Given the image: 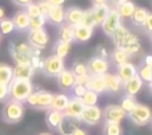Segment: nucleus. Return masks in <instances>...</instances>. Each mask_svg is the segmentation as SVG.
Instances as JSON below:
<instances>
[{
	"label": "nucleus",
	"mask_w": 152,
	"mask_h": 135,
	"mask_svg": "<svg viewBox=\"0 0 152 135\" xmlns=\"http://www.w3.org/2000/svg\"><path fill=\"white\" fill-rule=\"evenodd\" d=\"M39 135H52V134H51V133H40Z\"/></svg>",
	"instance_id": "57"
},
{
	"label": "nucleus",
	"mask_w": 152,
	"mask_h": 135,
	"mask_svg": "<svg viewBox=\"0 0 152 135\" xmlns=\"http://www.w3.org/2000/svg\"><path fill=\"white\" fill-rule=\"evenodd\" d=\"M58 40L63 43H68L72 44L74 43V27L68 26V24L63 23L59 26V32H58Z\"/></svg>",
	"instance_id": "30"
},
{
	"label": "nucleus",
	"mask_w": 152,
	"mask_h": 135,
	"mask_svg": "<svg viewBox=\"0 0 152 135\" xmlns=\"http://www.w3.org/2000/svg\"><path fill=\"white\" fill-rule=\"evenodd\" d=\"M115 74L118 75V78L121 80V83H124V82H127V80L132 79L134 76H136L137 68L134 63L128 62V63H126V64H121V66L116 67Z\"/></svg>",
	"instance_id": "15"
},
{
	"label": "nucleus",
	"mask_w": 152,
	"mask_h": 135,
	"mask_svg": "<svg viewBox=\"0 0 152 135\" xmlns=\"http://www.w3.org/2000/svg\"><path fill=\"white\" fill-rule=\"evenodd\" d=\"M72 135H88V131L84 130V128H81V127H79Z\"/></svg>",
	"instance_id": "53"
},
{
	"label": "nucleus",
	"mask_w": 152,
	"mask_h": 135,
	"mask_svg": "<svg viewBox=\"0 0 152 135\" xmlns=\"http://www.w3.org/2000/svg\"><path fill=\"white\" fill-rule=\"evenodd\" d=\"M13 79H23L31 80L35 75V70L31 66H15L12 67Z\"/></svg>",
	"instance_id": "28"
},
{
	"label": "nucleus",
	"mask_w": 152,
	"mask_h": 135,
	"mask_svg": "<svg viewBox=\"0 0 152 135\" xmlns=\"http://www.w3.org/2000/svg\"><path fill=\"white\" fill-rule=\"evenodd\" d=\"M148 13H150V11H148L147 8H144V7H136V8H135V11H134V13H132L131 18H129L132 26L142 27L143 23H144V20L147 19Z\"/></svg>",
	"instance_id": "32"
},
{
	"label": "nucleus",
	"mask_w": 152,
	"mask_h": 135,
	"mask_svg": "<svg viewBox=\"0 0 152 135\" xmlns=\"http://www.w3.org/2000/svg\"><path fill=\"white\" fill-rule=\"evenodd\" d=\"M131 34H132V32L129 31V29L127 28L124 24H121V26L119 27V28L116 29L115 32H113L112 36H111V39H112V43H113V45H115V48H123Z\"/></svg>",
	"instance_id": "18"
},
{
	"label": "nucleus",
	"mask_w": 152,
	"mask_h": 135,
	"mask_svg": "<svg viewBox=\"0 0 152 135\" xmlns=\"http://www.w3.org/2000/svg\"><path fill=\"white\" fill-rule=\"evenodd\" d=\"M89 80V75H81V76H76L75 78V84H80V86H87Z\"/></svg>",
	"instance_id": "49"
},
{
	"label": "nucleus",
	"mask_w": 152,
	"mask_h": 135,
	"mask_svg": "<svg viewBox=\"0 0 152 135\" xmlns=\"http://www.w3.org/2000/svg\"><path fill=\"white\" fill-rule=\"evenodd\" d=\"M87 74L89 76H103L107 72H110V62L107 59H102L97 56H92L89 60H87Z\"/></svg>",
	"instance_id": "6"
},
{
	"label": "nucleus",
	"mask_w": 152,
	"mask_h": 135,
	"mask_svg": "<svg viewBox=\"0 0 152 135\" xmlns=\"http://www.w3.org/2000/svg\"><path fill=\"white\" fill-rule=\"evenodd\" d=\"M123 48H124V51H126V52L129 55V58H131V59L134 58V56H136L137 54L142 51V43H140L139 36H137V35H135V34H131Z\"/></svg>",
	"instance_id": "21"
},
{
	"label": "nucleus",
	"mask_w": 152,
	"mask_h": 135,
	"mask_svg": "<svg viewBox=\"0 0 152 135\" xmlns=\"http://www.w3.org/2000/svg\"><path fill=\"white\" fill-rule=\"evenodd\" d=\"M24 111H26L24 103L8 99L3 106L1 119L3 122L8 123V125H16V123L21 122V119L24 118Z\"/></svg>",
	"instance_id": "2"
},
{
	"label": "nucleus",
	"mask_w": 152,
	"mask_h": 135,
	"mask_svg": "<svg viewBox=\"0 0 152 135\" xmlns=\"http://www.w3.org/2000/svg\"><path fill=\"white\" fill-rule=\"evenodd\" d=\"M47 24V20L43 15L37 16V18L29 19V26H28V31H37V29H43L44 26Z\"/></svg>",
	"instance_id": "40"
},
{
	"label": "nucleus",
	"mask_w": 152,
	"mask_h": 135,
	"mask_svg": "<svg viewBox=\"0 0 152 135\" xmlns=\"http://www.w3.org/2000/svg\"><path fill=\"white\" fill-rule=\"evenodd\" d=\"M15 31V27L11 19H3L0 21V35H10Z\"/></svg>",
	"instance_id": "43"
},
{
	"label": "nucleus",
	"mask_w": 152,
	"mask_h": 135,
	"mask_svg": "<svg viewBox=\"0 0 152 135\" xmlns=\"http://www.w3.org/2000/svg\"><path fill=\"white\" fill-rule=\"evenodd\" d=\"M12 79H13L12 67H11L10 64L0 63V84L8 86Z\"/></svg>",
	"instance_id": "34"
},
{
	"label": "nucleus",
	"mask_w": 152,
	"mask_h": 135,
	"mask_svg": "<svg viewBox=\"0 0 152 135\" xmlns=\"http://www.w3.org/2000/svg\"><path fill=\"white\" fill-rule=\"evenodd\" d=\"M24 12L28 15L29 19L37 18V16L42 15V13H40V10H39V5H37L36 1H31L29 4H27V5H26V10H24Z\"/></svg>",
	"instance_id": "42"
},
{
	"label": "nucleus",
	"mask_w": 152,
	"mask_h": 135,
	"mask_svg": "<svg viewBox=\"0 0 152 135\" xmlns=\"http://www.w3.org/2000/svg\"><path fill=\"white\" fill-rule=\"evenodd\" d=\"M142 63L144 64V66L152 68V55H144L143 59H142Z\"/></svg>",
	"instance_id": "50"
},
{
	"label": "nucleus",
	"mask_w": 152,
	"mask_h": 135,
	"mask_svg": "<svg viewBox=\"0 0 152 135\" xmlns=\"http://www.w3.org/2000/svg\"><path fill=\"white\" fill-rule=\"evenodd\" d=\"M131 60L129 55L124 51V48H113L112 51L110 52V58H108V62L110 64L115 67H119L121 64H126Z\"/></svg>",
	"instance_id": "19"
},
{
	"label": "nucleus",
	"mask_w": 152,
	"mask_h": 135,
	"mask_svg": "<svg viewBox=\"0 0 152 135\" xmlns=\"http://www.w3.org/2000/svg\"><path fill=\"white\" fill-rule=\"evenodd\" d=\"M80 127V120L79 119H72V118H66L64 117L61 125L56 131L59 135H72L77 128Z\"/></svg>",
	"instance_id": "23"
},
{
	"label": "nucleus",
	"mask_w": 152,
	"mask_h": 135,
	"mask_svg": "<svg viewBox=\"0 0 152 135\" xmlns=\"http://www.w3.org/2000/svg\"><path fill=\"white\" fill-rule=\"evenodd\" d=\"M11 1H12L13 4H16V5H20V7H26L27 4H29V3L32 1V0H11Z\"/></svg>",
	"instance_id": "52"
},
{
	"label": "nucleus",
	"mask_w": 152,
	"mask_h": 135,
	"mask_svg": "<svg viewBox=\"0 0 152 135\" xmlns=\"http://www.w3.org/2000/svg\"><path fill=\"white\" fill-rule=\"evenodd\" d=\"M68 101H69V96L64 92H60V94H53V98H52V102H51V107L50 110H55V111H60L63 112L66 110L67 104H68Z\"/></svg>",
	"instance_id": "29"
},
{
	"label": "nucleus",
	"mask_w": 152,
	"mask_h": 135,
	"mask_svg": "<svg viewBox=\"0 0 152 135\" xmlns=\"http://www.w3.org/2000/svg\"><path fill=\"white\" fill-rule=\"evenodd\" d=\"M11 20H12L13 27H15L16 31H19V32H26V31H28L29 18H28V15L24 12V10L18 11V12L13 15V18L11 19Z\"/></svg>",
	"instance_id": "26"
},
{
	"label": "nucleus",
	"mask_w": 152,
	"mask_h": 135,
	"mask_svg": "<svg viewBox=\"0 0 152 135\" xmlns=\"http://www.w3.org/2000/svg\"><path fill=\"white\" fill-rule=\"evenodd\" d=\"M69 51H71V44H68V43H63L56 40L52 45V55L58 56L60 59H66L68 56Z\"/></svg>",
	"instance_id": "33"
},
{
	"label": "nucleus",
	"mask_w": 152,
	"mask_h": 135,
	"mask_svg": "<svg viewBox=\"0 0 152 135\" xmlns=\"http://www.w3.org/2000/svg\"><path fill=\"white\" fill-rule=\"evenodd\" d=\"M64 68H66L64 59H60L55 55H50L42 60L40 71H42L44 75H47V76L56 78Z\"/></svg>",
	"instance_id": "5"
},
{
	"label": "nucleus",
	"mask_w": 152,
	"mask_h": 135,
	"mask_svg": "<svg viewBox=\"0 0 152 135\" xmlns=\"http://www.w3.org/2000/svg\"><path fill=\"white\" fill-rule=\"evenodd\" d=\"M137 104V101H136V96H131V95H123L121 98V102H120V109L123 110L126 114H129V112L134 110V107Z\"/></svg>",
	"instance_id": "36"
},
{
	"label": "nucleus",
	"mask_w": 152,
	"mask_h": 135,
	"mask_svg": "<svg viewBox=\"0 0 152 135\" xmlns=\"http://www.w3.org/2000/svg\"><path fill=\"white\" fill-rule=\"evenodd\" d=\"M52 98H53L52 92L37 88V90L32 91V94L27 98V101L24 103L34 110H44V111H47L51 107Z\"/></svg>",
	"instance_id": "3"
},
{
	"label": "nucleus",
	"mask_w": 152,
	"mask_h": 135,
	"mask_svg": "<svg viewBox=\"0 0 152 135\" xmlns=\"http://www.w3.org/2000/svg\"><path fill=\"white\" fill-rule=\"evenodd\" d=\"M103 135H123V127L120 123H104L102 128Z\"/></svg>",
	"instance_id": "37"
},
{
	"label": "nucleus",
	"mask_w": 152,
	"mask_h": 135,
	"mask_svg": "<svg viewBox=\"0 0 152 135\" xmlns=\"http://www.w3.org/2000/svg\"><path fill=\"white\" fill-rule=\"evenodd\" d=\"M10 99L8 96V86L5 84H0V102H7Z\"/></svg>",
	"instance_id": "48"
},
{
	"label": "nucleus",
	"mask_w": 152,
	"mask_h": 135,
	"mask_svg": "<svg viewBox=\"0 0 152 135\" xmlns=\"http://www.w3.org/2000/svg\"><path fill=\"white\" fill-rule=\"evenodd\" d=\"M3 19H5V12H4V10L0 7V21H1Z\"/></svg>",
	"instance_id": "56"
},
{
	"label": "nucleus",
	"mask_w": 152,
	"mask_h": 135,
	"mask_svg": "<svg viewBox=\"0 0 152 135\" xmlns=\"http://www.w3.org/2000/svg\"><path fill=\"white\" fill-rule=\"evenodd\" d=\"M92 13V18H94V21L96 24V27H100L103 24V21L105 20L107 15L110 13L111 5L108 4H100V5H94V7L89 8Z\"/></svg>",
	"instance_id": "17"
},
{
	"label": "nucleus",
	"mask_w": 152,
	"mask_h": 135,
	"mask_svg": "<svg viewBox=\"0 0 152 135\" xmlns=\"http://www.w3.org/2000/svg\"><path fill=\"white\" fill-rule=\"evenodd\" d=\"M84 109V104L81 102V99L74 98V96H69L68 104H67L66 110L63 111L64 117L66 118H72V119H79L81 111Z\"/></svg>",
	"instance_id": "11"
},
{
	"label": "nucleus",
	"mask_w": 152,
	"mask_h": 135,
	"mask_svg": "<svg viewBox=\"0 0 152 135\" xmlns=\"http://www.w3.org/2000/svg\"><path fill=\"white\" fill-rule=\"evenodd\" d=\"M83 26L86 27H89V28L95 29L96 28V24L94 21V18H92V13H91V10L87 8V10H83V18H81V23Z\"/></svg>",
	"instance_id": "41"
},
{
	"label": "nucleus",
	"mask_w": 152,
	"mask_h": 135,
	"mask_svg": "<svg viewBox=\"0 0 152 135\" xmlns=\"http://www.w3.org/2000/svg\"><path fill=\"white\" fill-rule=\"evenodd\" d=\"M94 56H97V58H102V59H107L110 58V51L104 47V45L99 44L96 45V50H95V55Z\"/></svg>",
	"instance_id": "45"
},
{
	"label": "nucleus",
	"mask_w": 152,
	"mask_h": 135,
	"mask_svg": "<svg viewBox=\"0 0 152 135\" xmlns=\"http://www.w3.org/2000/svg\"><path fill=\"white\" fill-rule=\"evenodd\" d=\"M37 5H39V10H40V13H42L43 16H47V13L50 12V10H51V5L48 4L45 0H37Z\"/></svg>",
	"instance_id": "47"
},
{
	"label": "nucleus",
	"mask_w": 152,
	"mask_h": 135,
	"mask_svg": "<svg viewBox=\"0 0 152 135\" xmlns=\"http://www.w3.org/2000/svg\"><path fill=\"white\" fill-rule=\"evenodd\" d=\"M64 5H58V7H51L50 12L45 16V20L51 26L59 27L64 23Z\"/></svg>",
	"instance_id": "16"
},
{
	"label": "nucleus",
	"mask_w": 152,
	"mask_h": 135,
	"mask_svg": "<svg viewBox=\"0 0 152 135\" xmlns=\"http://www.w3.org/2000/svg\"><path fill=\"white\" fill-rule=\"evenodd\" d=\"M69 70H71V72L74 74L75 78L81 76V75H87V66H86V63L81 60H75L74 63L71 64Z\"/></svg>",
	"instance_id": "39"
},
{
	"label": "nucleus",
	"mask_w": 152,
	"mask_h": 135,
	"mask_svg": "<svg viewBox=\"0 0 152 135\" xmlns=\"http://www.w3.org/2000/svg\"><path fill=\"white\" fill-rule=\"evenodd\" d=\"M102 115L104 123H120L127 117V114L120 109L119 104H107L102 110Z\"/></svg>",
	"instance_id": "9"
},
{
	"label": "nucleus",
	"mask_w": 152,
	"mask_h": 135,
	"mask_svg": "<svg viewBox=\"0 0 152 135\" xmlns=\"http://www.w3.org/2000/svg\"><path fill=\"white\" fill-rule=\"evenodd\" d=\"M56 82H58L59 88H60L61 91H64V92H67V91H71V88L74 87L75 76L69 68H64L63 71L56 76Z\"/></svg>",
	"instance_id": "12"
},
{
	"label": "nucleus",
	"mask_w": 152,
	"mask_h": 135,
	"mask_svg": "<svg viewBox=\"0 0 152 135\" xmlns=\"http://www.w3.org/2000/svg\"><path fill=\"white\" fill-rule=\"evenodd\" d=\"M150 39H151V42H152V34L150 35Z\"/></svg>",
	"instance_id": "59"
},
{
	"label": "nucleus",
	"mask_w": 152,
	"mask_h": 135,
	"mask_svg": "<svg viewBox=\"0 0 152 135\" xmlns=\"http://www.w3.org/2000/svg\"><path fill=\"white\" fill-rule=\"evenodd\" d=\"M150 125H151V126H152V118H151V122H150Z\"/></svg>",
	"instance_id": "60"
},
{
	"label": "nucleus",
	"mask_w": 152,
	"mask_h": 135,
	"mask_svg": "<svg viewBox=\"0 0 152 135\" xmlns=\"http://www.w3.org/2000/svg\"><path fill=\"white\" fill-rule=\"evenodd\" d=\"M136 68H137V74L136 75L140 78V80H142L143 83H145V84L152 83V68L144 66L142 62H140V64L136 67Z\"/></svg>",
	"instance_id": "35"
},
{
	"label": "nucleus",
	"mask_w": 152,
	"mask_h": 135,
	"mask_svg": "<svg viewBox=\"0 0 152 135\" xmlns=\"http://www.w3.org/2000/svg\"><path fill=\"white\" fill-rule=\"evenodd\" d=\"M34 90L35 86L32 84L31 80L12 79L11 83L8 84V96H10L11 101L24 103Z\"/></svg>",
	"instance_id": "1"
},
{
	"label": "nucleus",
	"mask_w": 152,
	"mask_h": 135,
	"mask_svg": "<svg viewBox=\"0 0 152 135\" xmlns=\"http://www.w3.org/2000/svg\"><path fill=\"white\" fill-rule=\"evenodd\" d=\"M94 35V29L86 27L83 24H77L74 27V42L75 43H87Z\"/></svg>",
	"instance_id": "20"
},
{
	"label": "nucleus",
	"mask_w": 152,
	"mask_h": 135,
	"mask_svg": "<svg viewBox=\"0 0 152 135\" xmlns=\"http://www.w3.org/2000/svg\"><path fill=\"white\" fill-rule=\"evenodd\" d=\"M143 84L144 83L140 80V78L137 76H134L132 79L127 80V82L123 83V87H121V90L124 91V95H131V96H136V94L139 92L140 90H142Z\"/></svg>",
	"instance_id": "25"
},
{
	"label": "nucleus",
	"mask_w": 152,
	"mask_h": 135,
	"mask_svg": "<svg viewBox=\"0 0 152 135\" xmlns=\"http://www.w3.org/2000/svg\"><path fill=\"white\" fill-rule=\"evenodd\" d=\"M27 43L31 45L32 48H36V50H43L50 43V35L43 29H37V31H28L27 35Z\"/></svg>",
	"instance_id": "8"
},
{
	"label": "nucleus",
	"mask_w": 152,
	"mask_h": 135,
	"mask_svg": "<svg viewBox=\"0 0 152 135\" xmlns=\"http://www.w3.org/2000/svg\"><path fill=\"white\" fill-rule=\"evenodd\" d=\"M123 0H108V4L111 5V7H115V5H118L119 3H121Z\"/></svg>",
	"instance_id": "55"
},
{
	"label": "nucleus",
	"mask_w": 152,
	"mask_h": 135,
	"mask_svg": "<svg viewBox=\"0 0 152 135\" xmlns=\"http://www.w3.org/2000/svg\"><path fill=\"white\" fill-rule=\"evenodd\" d=\"M142 28H143V31H144V34H147L148 36L152 34V12L148 13V16L144 20V23H143Z\"/></svg>",
	"instance_id": "46"
},
{
	"label": "nucleus",
	"mask_w": 152,
	"mask_h": 135,
	"mask_svg": "<svg viewBox=\"0 0 152 135\" xmlns=\"http://www.w3.org/2000/svg\"><path fill=\"white\" fill-rule=\"evenodd\" d=\"M87 90H91L94 92H96L97 95L105 92V84L103 76H89V80L87 83Z\"/></svg>",
	"instance_id": "31"
},
{
	"label": "nucleus",
	"mask_w": 152,
	"mask_h": 135,
	"mask_svg": "<svg viewBox=\"0 0 152 135\" xmlns=\"http://www.w3.org/2000/svg\"><path fill=\"white\" fill-rule=\"evenodd\" d=\"M0 42H1V35H0Z\"/></svg>",
	"instance_id": "61"
},
{
	"label": "nucleus",
	"mask_w": 152,
	"mask_h": 135,
	"mask_svg": "<svg viewBox=\"0 0 152 135\" xmlns=\"http://www.w3.org/2000/svg\"><path fill=\"white\" fill-rule=\"evenodd\" d=\"M103 79H104V84H105V92L118 94L121 91L123 83H121V80L119 79L115 72H107L105 75H103Z\"/></svg>",
	"instance_id": "14"
},
{
	"label": "nucleus",
	"mask_w": 152,
	"mask_h": 135,
	"mask_svg": "<svg viewBox=\"0 0 152 135\" xmlns=\"http://www.w3.org/2000/svg\"><path fill=\"white\" fill-rule=\"evenodd\" d=\"M80 123L88 126H96L99 125L103 120V115H102V109L97 106H89V107H84L81 111L80 117H79Z\"/></svg>",
	"instance_id": "7"
},
{
	"label": "nucleus",
	"mask_w": 152,
	"mask_h": 135,
	"mask_svg": "<svg viewBox=\"0 0 152 135\" xmlns=\"http://www.w3.org/2000/svg\"><path fill=\"white\" fill-rule=\"evenodd\" d=\"M64 119V114L60 111H55V110H47L45 112V125L51 128V130L56 131L59 126L61 125Z\"/></svg>",
	"instance_id": "22"
},
{
	"label": "nucleus",
	"mask_w": 152,
	"mask_h": 135,
	"mask_svg": "<svg viewBox=\"0 0 152 135\" xmlns=\"http://www.w3.org/2000/svg\"><path fill=\"white\" fill-rule=\"evenodd\" d=\"M148 88H150V91H151V94H152V83H150V84H148Z\"/></svg>",
	"instance_id": "58"
},
{
	"label": "nucleus",
	"mask_w": 152,
	"mask_h": 135,
	"mask_svg": "<svg viewBox=\"0 0 152 135\" xmlns=\"http://www.w3.org/2000/svg\"><path fill=\"white\" fill-rule=\"evenodd\" d=\"M135 8H136V4H135L132 0H123V1L119 3L118 5H115V10H116V12H118V15L120 16L121 21L131 18Z\"/></svg>",
	"instance_id": "24"
},
{
	"label": "nucleus",
	"mask_w": 152,
	"mask_h": 135,
	"mask_svg": "<svg viewBox=\"0 0 152 135\" xmlns=\"http://www.w3.org/2000/svg\"><path fill=\"white\" fill-rule=\"evenodd\" d=\"M8 51H10L11 58H12L13 62H15V66H29V64H31L32 56L24 55V54L19 52V51L15 48V43L13 42L10 43V48H8Z\"/></svg>",
	"instance_id": "27"
},
{
	"label": "nucleus",
	"mask_w": 152,
	"mask_h": 135,
	"mask_svg": "<svg viewBox=\"0 0 152 135\" xmlns=\"http://www.w3.org/2000/svg\"><path fill=\"white\" fill-rule=\"evenodd\" d=\"M87 91V87L86 86H80V84H74V87L71 88V96H74V98H79L81 99L83 98V95L86 94Z\"/></svg>",
	"instance_id": "44"
},
{
	"label": "nucleus",
	"mask_w": 152,
	"mask_h": 135,
	"mask_svg": "<svg viewBox=\"0 0 152 135\" xmlns=\"http://www.w3.org/2000/svg\"><path fill=\"white\" fill-rule=\"evenodd\" d=\"M51 7H58V5H63L66 3V0H45Z\"/></svg>",
	"instance_id": "51"
},
{
	"label": "nucleus",
	"mask_w": 152,
	"mask_h": 135,
	"mask_svg": "<svg viewBox=\"0 0 152 135\" xmlns=\"http://www.w3.org/2000/svg\"><path fill=\"white\" fill-rule=\"evenodd\" d=\"M81 18H83V10L76 5H71V7L64 10V23L68 24L71 27H75L81 23Z\"/></svg>",
	"instance_id": "13"
},
{
	"label": "nucleus",
	"mask_w": 152,
	"mask_h": 135,
	"mask_svg": "<svg viewBox=\"0 0 152 135\" xmlns=\"http://www.w3.org/2000/svg\"><path fill=\"white\" fill-rule=\"evenodd\" d=\"M81 102H83L84 107H89V106H97V102H99V95L96 92L91 90H87L86 94L81 98Z\"/></svg>",
	"instance_id": "38"
},
{
	"label": "nucleus",
	"mask_w": 152,
	"mask_h": 135,
	"mask_svg": "<svg viewBox=\"0 0 152 135\" xmlns=\"http://www.w3.org/2000/svg\"><path fill=\"white\" fill-rule=\"evenodd\" d=\"M91 3H92V7H94V5L107 4V3H108V0H91Z\"/></svg>",
	"instance_id": "54"
},
{
	"label": "nucleus",
	"mask_w": 152,
	"mask_h": 135,
	"mask_svg": "<svg viewBox=\"0 0 152 135\" xmlns=\"http://www.w3.org/2000/svg\"><path fill=\"white\" fill-rule=\"evenodd\" d=\"M127 117L129 118L132 123L135 126H147L150 125L151 122V118H152V110L147 104H143V103H137L136 106L134 107L129 114H127Z\"/></svg>",
	"instance_id": "4"
},
{
	"label": "nucleus",
	"mask_w": 152,
	"mask_h": 135,
	"mask_svg": "<svg viewBox=\"0 0 152 135\" xmlns=\"http://www.w3.org/2000/svg\"><path fill=\"white\" fill-rule=\"evenodd\" d=\"M121 24H123V21H121L120 16H119L118 12H116L115 7H111L110 13L107 15L105 20L103 21V24L100 27H102V31L104 32V35H107V36L111 37L113 35V32H115Z\"/></svg>",
	"instance_id": "10"
}]
</instances>
